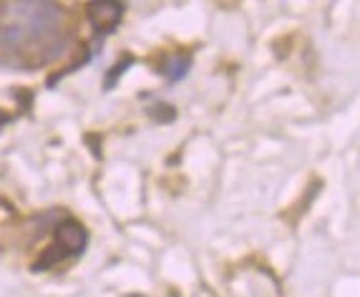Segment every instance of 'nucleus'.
<instances>
[{"label": "nucleus", "instance_id": "obj_8", "mask_svg": "<svg viewBox=\"0 0 360 297\" xmlns=\"http://www.w3.org/2000/svg\"><path fill=\"white\" fill-rule=\"evenodd\" d=\"M3 121H6V119H0V126H3Z\"/></svg>", "mask_w": 360, "mask_h": 297}, {"label": "nucleus", "instance_id": "obj_3", "mask_svg": "<svg viewBox=\"0 0 360 297\" xmlns=\"http://www.w3.org/2000/svg\"><path fill=\"white\" fill-rule=\"evenodd\" d=\"M86 229L76 220H66L56 227V244L63 247L66 255H78L86 250Z\"/></svg>", "mask_w": 360, "mask_h": 297}, {"label": "nucleus", "instance_id": "obj_6", "mask_svg": "<svg viewBox=\"0 0 360 297\" xmlns=\"http://www.w3.org/2000/svg\"><path fill=\"white\" fill-rule=\"evenodd\" d=\"M60 257H66V252H63V247H60V244H53V247H49V250L41 255V260L33 265V272H43V270L53 267Z\"/></svg>", "mask_w": 360, "mask_h": 297}, {"label": "nucleus", "instance_id": "obj_1", "mask_svg": "<svg viewBox=\"0 0 360 297\" xmlns=\"http://www.w3.org/2000/svg\"><path fill=\"white\" fill-rule=\"evenodd\" d=\"M13 11H18L15 15L25 20V33L36 38H43L46 33L56 30L58 23V6L53 3H13Z\"/></svg>", "mask_w": 360, "mask_h": 297}, {"label": "nucleus", "instance_id": "obj_4", "mask_svg": "<svg viewBox=\"0 0 360 297\" xmlns=\"http://www.w3.org/2000/svg\"><path fill=\"white\" fill-rule=\"evenodd\" d=\"M189 65H192V58H189V56H172V58L164 63V73H167V78L172 81V84H176V81H181V78L186 76Z\"/></svg>", "mask_w": 360, "mask_h": 297}, {"label": "nucleus", "instance_id": "obj_2", "mask_svg": "<svg viewBox=\"0 0 360 297\" xmlns=\"http://www.w3.org/2000/svg\"><path fill=\"white\" fill-rule=\"evenodd\" d=\"M121 15H124V6L114 3V0H101V3H91L89 6V18L94 23V28L106 33L114 30L119 25Z\"/></svg>", "mask_w": 360, "mask_h": 297}, {"label": "nucleus", "instance_id": "obj_7", "mask_svg": "<svg viewBox=\"0 0 360 297\" xmlns=\"http://www.w3.org/2000/svg\"><path fill=\"white\" fill-rule=\"evenodd\" d=\"M134 63V58L131 56H127V58H124V63H116L114 68H111V71H108V76H106V91H111L116 86V81H119L121 76H124V71H127L129 65Z\"/></svg>", "mask_w": 360, "mask_h": 297}, {"label": "nucleus", "instance_id": "obj_5", "mask_svg": "<svg viewBox=\"0 0 360 297\" xmlns=\"http://www.w3.org/2000/svg\"><path fill=\"white\" fill-rule=\"evenodd\" d=\"M23 38H25V28H20V25H15V23L0 25V46L15 48L23 43Z\"/></svg>", "mask_w": 360, "mask_h": 297}]
</instances>
